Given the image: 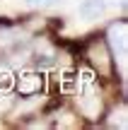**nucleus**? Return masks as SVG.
<instances>
[{
    "mask_svg": "<svg viewBox=\"0 0 128 130\" xmlns=\"http://www.w3.org/2000/svg\"><path fill=\"white\" fill-rule=\"evenodd\" d=\"M46 5H51V0H24V7H29V10L46 7Z\"/></svg>",
    "mask_w": 128,
    "mask_h": 130,
    "instance_id": "423d86ee",
    "label": "nucleus"
},
{
    "mask_svg": "<svg viewBox=\"0 0 128 130\" xmlns=\"http://www.w3.org/2000/svg\"><path fill=\"white\" fill-rule=\"evenodd\" d=\"M36 89H39V77L34 72H27V75L19 77V92L32 94V92H36Z\"/></svg>",
    "mask_w": 128,
    "mask_h": 130,
    "instance_id": "20e7f679",
    "label": "nucleus"
},
{
    "mask_svg": "<svg viewBox=\"0 0 128 130\" xmlns=\"http://www.w3.org/2000/svg\"><path fill=\"white\" fill-rule=\"evenodd\" d=\"M104 10H106L104 0H80V5H77V17L85 19V22H92V19L102 17Z\"/></svg>",
    "mask_w": 128,
    "mask_h": 130,
    "instance_id": "f03ea898",
    "label": "nucleus"
},
{
    "mask_svg": "<svg viewBox=\"0 0 128 130\" xmlns=\"http://www.w3.org/2000/svg\"><path fill=\"white\" fill-rule=\"evenodd\" d=\"M10 104H12V96H7V94H0V111L10 108Z\"/></svg>",
    "mask_w": 128,
    "mask_h": 130,
    "instance_id": "6e6552de",
    "label": "nucleus"
},
{
    "mask_svg": "<svg viewBox=\"0 0 128 130\" xmlns=\"http://www.w3.org/2000/svg\"><path fill=\"white\" fill-rule=\"evenodd\" d=\"M12 84H15L12 75H10L7 70H0V89H3V92H5V89H10V87H12Z\"/></svg>",
    "mask_w": 128,
    "mask_h": 130,
    "instance_id": "39448f33",
    "label": "nucleus"
},
{
    "mask_svg": "<svg viewBox=\"0 0 128 130\" xmlns=\"http://www.w3.org/2000/svg\"><path fill=\"white\" fill-rule=\"evenodd\" d=\"M126 36H128V27L123 22L114 24V27L109 29V41H111V46H114V51H116V58H119L121 70H126V43H128Z\"/></svg>",
    "mask_w": 128,
    "mask_h": 130,
    "instance_id": "f257e3e1",
    "label": "nucleus"
},
{
    "mask_svg": "<svg viewBox=\"0 0 128 130\" xmlns=\"http://www.w3.org/2000/svg\"><path fill=\"white\" fill-rule=\"evenodd\" d=\"M85 96H82V111L87 113V116H97L99 113V99L94 96V92H92V87H85Z\"/></svg>",
    "mask_w": 128,
    "mask_h": 130,
    "instance_id": "7ed1b4c3",
    "label": "nucleus"
},
{
    "mask_svg": "<svg viewBox=\"0 0 128 130\" xmlns=\"http://www.w3.org/2000/svg\"><path fill=\"white\" fill-rule=\"evenodd\" d=\"M126 108H119V113H114V118H111V123H114V121H119V125L121 128H126Z\"/></svg>",
    "mask_w": 128,
    "mask_h": 130,
    "instance_id": "0eeeda50",
    "label": "nucleus"
}]
</instances>
